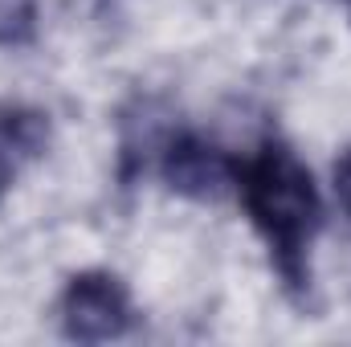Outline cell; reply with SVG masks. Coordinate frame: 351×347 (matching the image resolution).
<instances>
[{"label":"cell","instance_id":"obj_1","mask_svg":"<svg viewBox=\"0 0 351 347\" xmlns=\"http://www.w3.org/2000/svg\"><path fill=\"white\" fill-rule=\"evenodd\" d=\"M233 192L269 250L282 286L302 298L311 286V246L323 229V196L290 143L265 139L258 152L233 156Z\"/></svg>","mask_w":351,"mask_h":347},{"label":"cell","instance_id":"obj_2","mask_svg":"<svg viewBox=\"0 0 351 347\" xmlns=\"http://www.w3.org/2000/svg\"><path fill=\"white\" fill-rule=\"evenodd\" d=\"M58 323L70 344H110L135 323L131 290L106 270H82L66 282L58 298Z\"/></svg>","mask_w":351,"mask_h":347},{"label":"cell","instance_id":"obj_3","mask_svg":"<svg viewBox=\"0 0 351 347\" xmlns=\"http://www.w3.org/2000/svg\"><path fill=\"white\" fill-rule=\"evenodd\" d=\"M156 147H160V176L180 196L208 200V196H221L225 188H233V156L204 143L200 135L176 131V135L156 139Z\"/></svg>","mask_w":351,"mask_h":347},{"label":"cell","instance_id":"obj_4","mask_svg":"<svg viewBox=\"0 0 351 347\" xmlns=\"http://www.w3.org/2000/svg\"><path fill=\"white\" fill-rule=\"evenodd\" d=\"M49 147V119L45 110L29 102H8L0 98V204L12 192L16 176L33 160H41Z\"/></svg>","mask_w":351,"mask_h":347},{"label":"cell","instance_id":"obj_5","mask_svg":"<svg viewBox=\"0 0 351 347\" xmlns=\"http://www.w3.org/2000/svg\"><path fill=\"white\" fill-rule=\"evenodd\" d=\"M37 41V0H0V49H25Z\"/></svg>","mask_w":351,"mask_h":347},{"label":"cell","instance_id":"obj_6","mask_svg":"<svg viewBox=\"0 0 351 347\" xmlns=\"http://www.w3.org/2000/svg\"><path fill=\"white\" fill-rule=\"evenodd\" d=\"M335 196H339V204H343V213L351 217V152L335 164Z\"/></svg>","mask_w":351,"mask_h":347},{"label":"cell","instance_id":"obj_7","mask_svg":"<svg viewBox=\"0 0 351 347\" xmlns=\"http://www.w3.org/2000/svg\"><path fill=\"white\" fill-rule=\"evenodd\" d=\"M339 4H343V8H348V12H351V0H339Z\"/></svg>","mask_w":351,"mask_h":347}]
</instances>
